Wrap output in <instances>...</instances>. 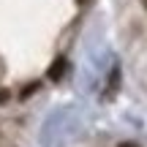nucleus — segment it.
Segmentation results:
<instances>
[{"instance_id": "nucleus-2", "label": "nucleus", "mask_w": 147, "mask_h": 147, "mask_svg": "<svg viewBox=\"0 0 147 147\" xmlns=\"http://www.w3.org/2000/svg\"><path fill=\"white\" fill-rule=\"evenodd\" d=\"M36 90H38V82H30L25 90H22V98H27V95H30V93H36Z\"/></svg>"}, {"instance_id": "nucleus-4", "label": "nucleus", "mask_w": 147, "mask_h": 147, "mask_svg": "<svg viewBox=\"0 0 147 147\" xmlns=\"http://www.w3.org/2000/svg\"><path fill=\"white\" fill-rule=\"evenodd\" d=\"M120 147H139L136 142H120Z\"/></svg>"}, {"instance_id": "nucleus-5", "label": "nucleus", "mask_w": 147, "mask_h": 147, "mask_svg": "<svg viewBox=\"0 0 147 147\" xmlns=\"http://www.w3.org/2000/svg\"><path fill=\"white\" fill-rule=\"evenodd\" d=\"M76 3H79V5H82V3H90V0H76Z\"/></svg>"}, {"instance_id": "nucleus-1", "label": "nucleus", "mask_w": 147, "mask_h": 147, "mask_svg": "<svg viewBox=\"0 0 147 147\" xmlns=\"http://www.w3.org/2000/svg\"><path fill=\"white\" fill-rule=\"evenodd\" d=\"M63 74H65V60H63V57H57L52 65H49L47 76L52 79V82H60V79H63Z\"/></svg>"}, {"instance_id": "nucleus-6", "label": "nucleus", "mask_w": 147, "mask_h": 147, "mask_svg": "<svg viewBox=\"0 0 147 147\" xmlns=\"http://www.w3.org/2000/svg\"><path fill=\"white\" fill-rule=\"evenodd\" d=\"M142 3H144V8H147V0H142Z\"/></svg>"}, {"instance_id": "nucleus-3", "label": "nucleus", "mask_w": 147, "mask_h": 147, "mask_svg": "<svg viewBox=\"0 0 147 147\" xmlns=\"http://www.w3.org/2000/svg\"><path fill=\"white\" fill-rule=\"evenodd\" d=\"M11 98V93H8V90H5V87H0V104H5V101H8Z\"/></svg>"}]
</instances>
